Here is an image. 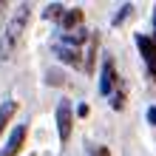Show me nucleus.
Instances as JSON below:
<instances>
[{
    "instance_id": "11",
    "label": "nucleus",
    "mask_w": 156,
    "mask_h": 156,
    "mask_svg": "<svg viewBox=\"0 0 156 156\" xmlns=\"http://www.w3.org/2000/svg\"><path fill=\"white\" fill-rule=\"evenodd\" d=\"M0 9H3V3H0Z\"/></svg>"
},
{
    "instance_id": "3",
    "label": "nucleus",
    "mask_w": 156,
    "mask_h": 156,
    "mask_svg": "<svg viewBox=\"0 0 156 156\" xmlns=\"http://www.w3.org/2000/svg\"><path fill=\"white\" fill-rule=\"evenodd\" d=\"M23 139H26V125H17L14 131H12V136H9L6 148L0 151V156H17L20 148H23Z\"/></svg>"
},
{
    "instance_id": "2",
    "label": "nucleus",
    "mask_w": 156,
    "mask_h": 156,
    "mask_svg": "<svg viewBox=\"0 0 156 156\" xmlns=\"http://www.w3.org/2000/svg\"><path fill=\"white\" fill-rule=\"evenodd\" d=\"M57 131H60V139L68 142V136H71V105L68 102L57 105Z\"/></svg>"
},
{
    "instance_id": "9",
    "label": "nucleus",
    "mask_w": 156,
    "mask_h": 156,
    "mask_svg": "<svg viewBox=\"0 0 156 156\" xmlns=\"http://www.w3.org/2000/svg\"><path fill=\"white\" fill-rule=\"evenodd\" d=\"M148 122L156 125V108H151V111H148Z\"/></svg>"
},
{
    "instance_id": "1",
    "label": "nucleus",
    "mask_w": 156,
    "mask_h": 156,
    "mask_svg": "<svg viewBox=\"0 0 156 156\" xmlns=\"http://www.w3.org/2000/svg\"><path fill=\"white\" fill-rule=\"evenodd\" d=\"M26 14H29V6H20V12H17V17L12 23L6 26V34H3V43H0V54H3V60H9V54H12L17 37H20L23 26H26Z\"/></svg>"
},
{
    "instance_id": "4",
    "label": "nucleus",
    "mask_w": 156,
    "mask_h": 156,
    "mask_svg": "<svg viewBox=\"0 0 156 156\" xmlns=\"http://www.w3.org/2000/svg\"><path fill=\"white\" fill-rule=\"evenodd\" d=\"M114 66H111V60H105V66H102V74H99V94H111V88H114Z\"/></svg>"
},
{
    "instance_id": "10",
    "label": "nucleus",
    "mask_w": 156,
    "mask_h": 156,
    "mask_svg": "<svg viewBox=\"0 0 156 156\" xmlns=\"http://www.w3.org/2000/svg\"><path fill=\"white\" fill-rule=\"evenodd\" d=\"M148 68H151V74L156 77V57H151V60H148Z\"/></svg>"
},
{
    "instance_id": "7",
    "label": "nucleus",
    "mask_w": 156,
    "mask_h": 156,
    "mask_svg": "<svg viewBox=\"0 0 156 156\" xmlns=\"http://www.w3.org/2000/svg\"><path fill=\"white\" fill-rule=\"evenodd\" d=\"M80 20H82V12H80V9H74V12H68L66 17H62V26H66V29H74Z\"/></svg>"
},
{
    "instance_id": "5",
    "label": "nucleus",
    "mask_w": 156,
    "mask_h": 156,
    "mask_svg": "<svg viewBox=\"0 0 156 156\" xmlns=\"http://www.w3.org/2000/svg\"><path fill=\"white\" fill-rule=\"evenodd\" d=\"M136 45H139V51H142V57H145V60L156 57V43H153L151 37H145V34H139V37H136Z\"/></svg>"
},
{
    "instance_id": "8",
    "label": "nucleus",
    "mask_w": 156,
    "mask_h": 156,
    "mask_svg": "<svg viewBox=\"0 0 156 156\" xmlns=\"http://www.w3.org/2000/svg\"><path fill=\"white\" fill-rule=\"evenodd\" d=\"M60 14H62V6L60 3H54V6L45 9V17H48V20H51V17H60Z\"/></svg>"
},
{
    "instance_id": "6",
    "label": "nucleus",
    "mask_w": 156,
    "mask_h": 156,
    "mask_svg": "<svg viewBox=\"0 0 156 156\" xmlns=\"http://www.w3.org/2000/svg\"><path fill=\"white\" fill-rule=\"evenodd\" d=\"M14 111H17V102H6V105H0V133H3V128H6L9 119H12Z\"/></svg>"
}]
</instances>
